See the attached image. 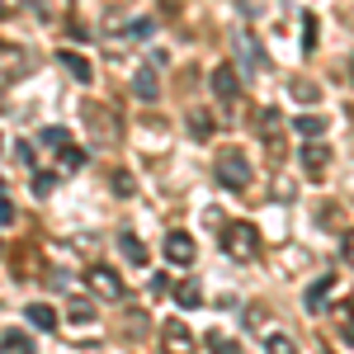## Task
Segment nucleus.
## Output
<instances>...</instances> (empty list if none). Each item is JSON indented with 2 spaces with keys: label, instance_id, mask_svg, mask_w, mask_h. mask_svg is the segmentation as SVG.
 <instances>
[{
  "label": "nucleus",
  "instance_id": "obj_1",
  "mask_svg": "<svg viewBox=\"0 0 354 354\" xmlns=\"http://www.w3.org/2000/svg\"><path fill=\"white\" fill-rule=\"evenodd\" d=\"M222 250H227V260L250 265V260L260 255V236H255V227H250V222H227V227H222Z\"/></svg>",
  "mask_w": 354,
  "mask_h": 354
},
{
  "label": "nucleus",
  "instance_id": "obj_2",
  "mask_svg": "<svg viewBox=\"0 0 354 354\" xmlns=\"http://www.w3.org/2000/svg\"><path fill=\"white\" fill-rule=\"evenodd\" d=\"M213 170H218V185H222V189H236V194H241L245 185H250V161H245L241 147H218Z\"/></svg>",
  "mask_w": 354,
  "mask_h": 354
},
{
  "label": "nucleus",
  "instance_id": "obj_3",
  "mask_svg": "<svg viewBox=\"0 0 354 354\" xmlns=\"http://www.w3.org/2000/svg\"><path fill=\"white\" fill-rule=\"evenodd\" d=\"M81 113H85V128H90V137H95V142H118V133H123V128H118V113H113L109 104H95V100H90Z\"/></svg>",
  "mask_w": 354,
  "mask_h": 354
},
{
  "label": "nucleus",
  "instance_id": "obj_4",
  "mask_svg": "<svg viewBox=\"0 0 354 354\" xmlns=\"http://www.w3.org/2000/svg\"><path fill=\"white\" fill-rule=\"evenodd\" d=\"M260 137H265L270 156H283V118H279V109H260Z\"/></svg>",
  "mask_w": 354,
  "mask_h": 354
},
{
  "label": "nucleus",
  "instance_id": "obj_5",
  "mask_svg": "<svg viewBox=\"0 0 354 354\" xmlns=\"http://www.w3.org/2000/svg\"><path fill=\"white\" fill-rule=\"evenodd\" d=\"M194 255H198V245H194L189 232H170L165 236V260L170 265H194Z\"/></svg>",
  "mask_w": 354,
  "mask_h": 354
},
{
  "label": "nucleus",
  "instance_id": "obj_6",
  "mask_svg": "<svg viewBox=\"0 0 354 354\" xmlns=\"http://www.w3.org/2000/svg\"><path fill=\"white\" fill-rule=\"evenodd\" d=\"M213 95H218L222 109H232V104H236V95H241V81H236V71H232V66H218V71H213Z\"/></svg>",
  "mask_w": 354,
  "mask_h": 354
},
{
  "label": "nucleus",
  "instance_id": "obj_7",
  "mask_svg": "<svg viewBox=\"0 0 354 354\" xmlns=\"http://www.w3.org/2000/svg\"><path fill=\"white\" fill-rule=\"evenodd\" d=\"M161 354H194V335L180 322H165L161 326Z\"/></svg>",
  "mask_w": 354,
  "mask_h": 354
},
{
  "label": "nucleus",
  "instance_id": "obj_8",
  "mask_svg": "<svg viewBox=\"0 0 354 354\" xmlns=\"http://www.w3.org/2000/svg\"><path fill=\"white\" fill-rule=\"evenodd\" d=\"M90 288H95V293H104L109 302L123 298V279H118L113 270H104V265H95V270H90Z\"/></svg>",
  "mask_w": 354,
  "mask_h": 354
},
{
  "label": "nucleus",
  "instance_id": "obj_9",
  "mask_svg": "<svg viewBox=\"0 0 354 354\" xmlns=\"http://www.w3.org/2000/svg\"><path fill=\"white\" fill-rule=\"evenodd\" d=\"M330 326L340 330V340H345V345H354V298L330 302Z\"/></svg>",
  "mask_w": 354,
  "mask_h": 354
},
{
  "label": "nucleus",
  "instance_id": "obj_10",
  "mask_svg": "<svg viewBox=\"0 0 354 354\" xmlns=\"http://www.w3.org/2000/svg\"><path fill=\"white\" fill-rule=\"evenodd\" d=\"M326 161H330V151L322 147V142H307V147H302V170H307L312 180H322V175H326Z\"/></svg>",
  "mask_w": 354,
  "mask_h": 354
},
{
  "label": "nucleus",
  "instance_id": "obj_11",
  "mask_svg": "<svg viewBox=\"0 0 354 354\" xmlns=\"http://www.w3.org/2000/svg\"><path fill=\"white\" fill-rule=\"evenodd\" d=\"M57 62L66 66V76H71V81H81V85L95 81V71H90V62H85L81 53H66V48H62V53H57Z\"/></svg>",
  "mask_w": 354,
  "mask_h": 354
},
{
  "label": "nucleus",
  "instance_id": "obj_12",
  "mask_svg": "<svg viewBox=\"0 0 354 354\" xmlns=\"http://www.w3.org/2000/svg\"><path fill=\"white\" fill-rule=\"evenodd\" d=\"M133 90H137V100L156 104V100H161V85H156V71H151V66H142V71L133 76Z\"/></svg>",
  "mask_w": 354,
  "mask_h": 354
},
{
  "label": "nucleus",
  "instance_id": "obj_13",
  "mask_svg": "<svg viewBox=\"0 0 354 354\" xmlns=\"http://www.w3.org/2000/svg\"><path fill=\"white\" fill-rule=\"evenodd\" d=\"M175 302L194 312V307H203V288H198V279H185V283H175Z\"/></svg>",
  "mask_w": 354,
  "mask_h": 354
},
{
  "label": "nucleus",
  "instance_id": "obj_14",
  "mask_svg": "<svg viewBox=\"0 0 354 354\" xmlns=\"http://www.w3.org/2000/svg\"><path fill=\"white\" fill-rule=\"evenodd\" d=\"M28 326H38V330H57V312L48 307V302H28Z\"/></svg>",
  "mask_w": 354,
  "mask_h": 354
},
{
  "label": "nucleus",
  "instance_id": "obj_15",
  "mask_svg": "<svg viewBox=\"0 0 354 354\" xmlns=\"http://www.w3.org/2000/svg\"><path fill=\"white\" fill-rule=\"evenodd\" d=\"M0 354H33V340H28L24 330H5L0 335Z\"/></svg>",
  "mask_w": 354,
  "mask_h": 354
},
{
  "label": "nucleus",
  "instance_id": "obj_16",
  "mask_svg": "<svg viewBox=\"0 0 354 354\" xmlns=\"http://www.w3.org/2000/svg\"><path fill=\"white\" fill-rule=\"evenodd\" d=\"M293 133H298V137H322V133H326V118L302 113V118H293Z\"/></svg>",
  "mask_w": 354,
  "mask_h": 354
},
{
  "label": "nucleus",
  "instance_id": "obj_17",
  "mask_svg": "<svg viewBox=\"0 0 354 354\" xmlns=\"http://www.w3.org/2000/svg\"><path fill=\"white\" fill-rule=\"evenodd\" d=\"M66 317H71V322H95V302L81 298V293H76V298H66Z\"/></svg>",
  "mask_w": 354,
  "mask_h": 354
},
{
  "label": "nucleus",
  "instance_id": "obj_18",
  "mask_svg": "<svg viewBox=\"0 0 354 354\" xmlns=\"http://www.w3.org/2000/svg\"><path fill=\"white\" fill-rule=\"evenodd\" d=\"M118 250H123V255H128L133 265H147V245L137 241L133 232H123V236H118Z\"/></svg>",
  "mask_w": 354,
  "mask_h": 354
},
{
  "label": "nucleus",
  "instance_id": "obj_19",
  "mask_svg": "<svg viewBox=\"0 0 354 354\" xmlns=\"http://www.w3.org/2000/svg\"><path fill=\"white\" fill-rule=\"evenodd\" d=\"M265 354H298V340L283 335V330H274L270 340H265Z\"/></svg>",
  "mask_w": 354,
  "mask_h": 354
},
{
  "label": "nucleus",
  "instance_id": "obj_20",
  "mask_svg": "<svg viewBox=\"0 0 354 354\" xmlns=\"http://www.w3.org/2000/svg\"><path fill=\"white\" fill-rule=\"evenodd\" d=\"M330 293V279H317V283H312V288H307V312H317V307H322V298H326Z\"/></svg>",
  "mask_w": 354,
  "mask_h": 354
},
{
  "label": "nucleus",
  "instance_id": "obj_21",
  "mask_svg": "<svg viewBox=\"0 0 354 354\" xmlns=\"http://www.w3.org/2000/svg\"><path fill=\"white\" fill-rule=\"evenodd\" d=\"M81 165H85V151L66 142V147H62V170H81Z\"/></svg>",
  "mask_w": 354,
  "mask_h": 354
},
{
  "label": "nucleus",
  "instance_id": "obj_22",
  "mask_svg": "<svg viewBox=\"0 0 354 354\" xmlns=\"http://www.w3.org/2000/svg\"><path fill=\"white\" fill-rule=\"evenodd\" d=\"M189 133H194V137H208V133H213V118H208L203 109H194V113H189Z\"/></svg>",
  "mask_w": 354,
  "mask_h": 354
},
{
  "label": "nucleus",
  "instance_id": "obj_23",
  "mask_svg": "<svg viewBox=\"0 0 354 354\" xmlns=\"http://www.w3.org/2000/svg\"><path fill=\"white\" fill-rule=\"evenodd\" d=\"M208 354H241L227 335H218V330H208Z\"/></svg>",
  "mask_w": 354,
  "mask_h": 354
},
{
  "label": "nucleus",
  "instance_id": "obj_24",
  "mask_svg": "<svg viewBox=\"0 0 354 354\" xmlns=\"http://www.w3.org/2000/svg\"><path fill=\"white\" fill-rule=\"evenodd\" d=\"M133 175H128V170H113V194H118V198H133Z\"/></svg>",
  "mask_w": 354,
  "mask_h": 354
},
{
  "label": "nucleus",
  "instance_id": "obj_25",
  "mask_svg": "<svg viewBox=\"0 0 354 354\" xmlns=\"http://www.w3.org/2000/svg\"><path fill=\"white\" fill-rule=\"evenodd\" d=\"M38 142H43V147H66L71 137H66V128H43V133H38Z\"/></svg>",
  "mask_w": 354,
  "mask_h": 354
},
{
  "label": "nucleus",
  "instance_id": "obj_26",
  "mask_svg": "<svg viewBox=\"0 0 354 354\" xmlns=\"http://www.w3.org/2000/svg\"><path fill=\"white\" fill-rule=\"evenodd\" d=\"M53 189H57V175H48V170H38V175H33V194H43V198H48Z\"/></svg>",
  "mask_w": 354,
  "mask_h": 354
},
{
  "label": "nucleus",
  "instance_id": "obj_27",
  "mask_svg": "<svg viewBox=\"0 0 354 354\" xmlns=\"http://www.w3.org/2000/svg\"><path fill=\"white\" fill-rule=\"evenodd\" d=\"M151 19H133V24H128V38H137V43H142V38H151Z\"/></svg>",
  "mask_w": 354,
  "mask_h": 354
},
{
  "label": "nucleus",
  "instance_id": "obj_28",
  "mask_svg": "<svg viewBox=\"0 0 354 354\" xmlns=\"http://www.w3.org/2000/svg\"><path fill=\"white\" fill-rule=\"evenodd\" d=\"M288 90H293V100H317V85L312 81H293Z\"/></svg>",
  "mask_w": 354,
  "mask_h": 354
},
{
  "label": "nucleus",
  "instance_id": "obj_29",
  "mask_svg": "<svg viewBox=\"0 0 354 354\" xmlns=\"http://www.w3.org/2000/svg\"><path fill=\"white\" fill-rule=\"evenodd\" d=\"M340 255H345V265L354 270V227L345 232V236H340Z\"/></svg>",
  "mask_w": 354,
  "mask_h": 354
},
{
  "label": "nucleus",
  "instance_id": "obj_30",
  "mask_svg": "<svg viewBox=\"0 0 354 354\" xmlns=\"http://www.w3.org/2000/svg\"><path fill=\"white\" fill-rule=\"evenodd\" d=\"M15 151H19V161H24L28 170H33V165H38V151H33V147H28V142H19V147H15Z\"/></svg>",
  "mask_w": 354,
  "mask_h": 354
},
{
  "label": "nucleus",
  "instance_id": "obj_31",
  "mask_svg": "<svg viewBox=\"0 0 354 354\" xmlns=\"http://www.w3.org/2000/svg\"><path fill=\"white\" fill-rule=\"evenodd\" d=\"M10 222H15V208H10V198L0 194V227H10Z\"/></svg>",
  "mask_w": 354,
  "mask_h": 354
},
{
  "label": "nucleus",
  "instance_id": "obj_32",
  "mask_svg": "<svg viewBox=\"0 0 354 354\" xmlns=\"http://www.w3.org/2000/svg\"><path fill=\"white\" fill-rule=\"evenodd\" d=\"M0 147H5V137H0Z\"/></svg>",
  "mask_w": 354,
  "mask_h": 354
},
{
  "label": "nucleus",
  "instance_id": "obj_33",
  "mask_svg": "<svg viewBox=\"0 0 354 354\" xmlns=\"http://www.w3.org/2000/svg\"><path fill=\"white\" fill-rule=\"evenodd\" d=\"M350 81H354V76H350Z\"/></svg>",
  "mask_w": 354,
  "mask_h": 354
}]
</instances>
